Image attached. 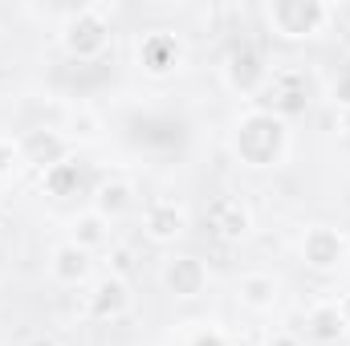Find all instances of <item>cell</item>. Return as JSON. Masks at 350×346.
I'll use <instances>...</instances> for the list:
<instances>
[{
    "label": "cell",
    "mask_w": 350,
    "mask_h": 346,
    "mask_svg": "<svg viewBox=\"0 0 350 346\" xmlns=\"http://www.w3.org/2000/svg\"><path fill=\"white\" fill-rule=\"evenodd\" d=\"M289 147V131H285V118L269 114V110H245L237 122H232V151L245 168H273L281 163Z\"/></svg>",
    "instance_id": "obj_1"
},
{
    "label": "cell",
    "mask_w": 350,
    "mask_h": 346,
    "mask_svg": "<svg viewBox=\"0 0 350 346\" xmlns=\"http://www.w3.org/2000/svg\"><path fill=\"white\" fill-rule=\"evenodd\" d=\"M106 4H90V8H78L66 16L62 25V45L70 57L78 62H98L110 45V25H106Z\"/></svg>",
    "instance_id": "obj_2"
},
{
    "label": "cell",
    "mask_w": 350,
    "mask_h": 346,
    "mask_svg": "<svg viewBox=\"0 0 350 346\" xmlns=\"http://www.w3.org/2000/svg\"><path fill=\"white\" fill-rule=\"evenodd\" d=\"M265 16H269V29L277 37L301 41V37H318L334 21V8L322 0H273Z\"/></svg>",
    "instance_id": "obj_3"
},
{
    "label": "cell",
    "mask_w": 350,
    "mask_h": 346,
    "mask_svg": "<svg viewBox=\"0 0 350 346\" xmlns=\"http://www.w3.org/2000/svg\"><path fill=\"white\" fill-rule=\"evenodd\" d=\"M261 110L277 114V118H289V114H301L306 102H310V78L306 70L297 66H281V70H269V82L261 90Z\"/></svg>",
    "instance_id": "obj_4"
},
{
    "label": "cell",
    "mask_w": 350,
    "mask_h": 346,
    "mask_svg": "<svg viewBox=\"0 0 350 346\" xmlns=\"http://www.w3.org/2000/svg\"><path fill=\"white\" fill-rule=\"evenodd\" d=\"M208 228L216 241L237 245L253 232V212L241 196H216V200H208Z\"/></svg>",
    "instance_id": "obj_5"
},
{
    "label": "cell",
    "mask_w": 350,
    "mask_h": 346,
    "mask_svg": "<svg viewBox=\"0 0 350 346\" xmlns=\"http://www.w3.org/2000/svg\"><path fill=\"white\" fill-rule=\"evenodd\" d=\"M183 232H187V208L179 200L159 196L143 208V237L151 245H175Z\"/></svg>",
    "instance_id": "obj_6"
},
{
    "label": "cell",
    "mask_w": 350,
    "mask_h": 346,
    "mask_svg": "<svg viewBox=\"0 0 350 346\" xmlns=\"http://www.w3.org/2000/svg\"><path fill=\"white\" fill-rule=\"evenodd\" d=\"M139 70L143 74H151V78H167L179 70V62H183V41L167 33V29H155V33H147L143 41H139Z\"/></svg>",
    "instance_id": "obj_7"
},
{
    "label": "cell",
    "mask_w": 350,
    "mask_h": 346,
    "mask_svg": "<svg viewBox=\"0 0 350 346\" xmlns=\"http://www.w3.org/2000/svg\"><path fill=\"white\" fill-rule=\"evenodd\" d=\"M224 82L237 94H261L265 82H269V66H265L261 49L257 45H237L224 57Z\"/></svg>",
    "instance_id": "obj_8"
},
{
    "label": "cell",
    "mask_w": 350,
    "mask_h": 346,
    "mask_svg": "<svg viewBox=\"0 0 350 346\" xmlns=\"http://www.w3.org/2000/svg\"><path fill=\"white\" fill-rule=\"evenodd\" d=\"M342 257H347V241H342L338 228H326V224L306 228V237H301V261H306L310 269L330 273V269H338Z\"/></svg>",
    "instance_id": "obj_9"
},
{
    "label": "cell",
    "mask_w": 350,
    "mask_h": 346,
    "mask_svg": "<svg viewBox=\"0 0 350 346\" xmlns=\"http://www.w3.org/2000/svg\"><path fill=\"white\" fill-rule=\"evenodd\" d=\"M163 285L175 297H200L208 289V265L191 253H175L163 261Z\"/></svg>",
    "instance_id": "obj_10"
},
{
    "label": "cell",
    "mask_w": 350,
    "mask_h": 346,
    "mask_svg": "<svg viewBox=\"0 0 350 346\" xmlns=\"http://www.w3.org/2000/svg\"><path fill=\"white\" fill-rule=\"evenodd\" d=\"M86 310L94 322H118L126 310H131V285L122 277H102L94 289L86 293Z\"/></svg>",
    "instance_id": "obj_11"
},
{
    "label": "cell",
    "mask_w": 350,
    "mask_h": 346,
    "mask_svg": "<svg viewBox=\"0 0 350 346\" xmlns=\"http://www.w3.org/2000/svg\"><path fill=\"white\" fill-rule=\"evenodd\" d=\"M16 143H21V159L33 163V168H41V172L70 155V139H66L62 131H49V127H37V131H29V135L16 139Z\"/></svg>",
    "instance_id": "obj_12"
},
{
    "label": "cell",
    "mask_w": 350,
    "mask_h": 346,
    "mask_svg": "<svg viewBox=\"0 0 350 346\" xmlns=\"http://www.w3.org/2000/svg\"><path fill=\"white\" fill-rule=\"evenodd\" d=\"M347 330L350 326L342 318V310H338V302H322V306H314L306 314V343L314 346H334Z\"/></svg>",
    "instance_id": "obj_13"
},
{
    "label": "cell",
    "mask_w": 350,
    "mask_h": 346,
    "mask_svg": "<svg viewBox=\"0 0 350 346\" xmlns=\"http://www.w3.org/2000/svg\"><path fill=\"white\" fill-rule=\"evenodd\" d=\"M135 208V183L122 179V175H110L94 187V212L106 216V220H118L122 212Z\"/></svg>",
    "instance_id": "obj_14"
},
{
    "label": "cell",
    "mask_w": 350,
    "mask_h": 346,
    "mask_svg": "<svg viewBox=\"0 0 350 346\" xmlns=\"http://www.w3.org/2000/svg\"><path fill=\"white\" fill-rule=\"evenodd\" d=\"M49 277L57 281V285H82L90 277V253L86 249H78V245H57L53 253H49Z\"/></svg>",
    "instance_id": "obj_15"
},
{
    "label": "cell",
    "mask_w": 350,
    "mask_h": 346,
    "mask_svg": "<svg viewBox=\"0 0 350 346\" xmlns=\"http://www.w3.org/2000/svg\"><path fill=\"white\" fill-rule=\"evenodd\" d=\"M237 297H241L245 310H253V314H269V310L277 306V297H281V285H277L273 273H245L241 285H237Z\"/></svg>",
    "instance_id": "obj_16"
},
{
    "label": "cell",
    "mask_w": 350,
    "mask_h": 346,
    "mask_svg": "<svg viewBox=\"0 0 350 346\" xmlns=\"http://www.w3.org/2000/svg\"><path fill=\"white\" fill-rule=\"evenodd\" d=\"M70 245H78V249H106L110 245V220L106 216H98L94 208L90 212H78L74 220H70Z\"/></svg>",
    "instance_id": "obj_17"
},
{
    "label": "cell",
    "mask_w": 350,
    "mask_h": 346,
    "mask_svg": "<svg viewBox=\"0 0 350 346\" xmlns=\"http://www.w3.org/2000/svg\"><path fill=\"white\" fill-rule=\"evenodd\" d=\"M78 183H82V168H78V159H74V155H66V159H57L53 168H45V172H41V187H45L53 200L74 196V191H78Z\"/></svg>",
    "instance_id": "obj_18"
},
{
    "label": "cell",
    "mask_w": 350,
    "mask_h": 346,
    "mask_svg": "<svg viewBox=\"0 0 350 346\" xmlns=\"http://www.w3.org/2000/svg\"><path fill=\"white\" fill-rule=\"evenodd\" d=\"M106 269H110V277H131L135 273V249L131 245H106Z\"/></svg>",
    "instance_id": "obj_19"
},
{
    "label": "cell",
    "mask_w": 350,
    "mask_h": 346,
    "mask_svg": "<svg viewBox=\"0 0 350 346\" xmlns=\"http://www.w3.org/2000/svg\"><path fill=\"white\" fill-rule=\"evenodd\" d=\"M98 131H102V122H98V114H94V110L78 106V110L70 114V135H74V139H94Z\"/></svg>",
    "instance_id": "obj_20"
},
{
    "label": "cell",
    "mask_w": 350,
    "mask_h": 346,
    "mask_svg": "<svg viewBox=\"0 0 350 346\" xmlns=\"http://www.w3.org/2000/svg\"><path fill=\"white\" fill-rule=\"evenodd\" d=\"M25 159H21V143H12V139H0V175L12 172V168H21Z\"/></svg>",
    "instance_id": "obj_21"
},
{
    "label": "cell",
    "mask_w": 350,
    "mask_h": 346,
    "mask_svg": "<svg viewBox=\"0 0 350 346\" xmlns=\"http://www.w3.org/2000/svg\"><path fill=\"white\" fill-rule=\"evenodd\" d=\"M265 346H306V338H297V334H289V330H277V334H269Z\"/></svg>",
    "instance_id": "obj_22"
},
{
    "label": "cell",
    "mask_w": 350,
    "mask_h": 346,
    "mask_svg": "<svg viewBox=\"0 0 350 346\" xmlns=\"http://www.w3.org/2000/svg\"><path fill=\"white\" fill-rule=\"evenodd\" d=\"M21 346H62V338H57V334H45V330H37V334H29Z\"/></svg>",
    "instance_id": "obj_23"
},
{
    "label": "cell",
    "mask_w": 350,
    "mask_h": 346,
    "mask_svg": "<svg viewBox=\"0 0 350 346\" xmlns=\"http://www.w3.org/2000/svg\"><path fill=\"white\" fill-rule=\"evenodd\" d=\"M338 127H342V135L350 139V102L342 106V110H338Z\"/></svg>",
    "instance_id": "obj_24"
},
{
    "label": "cell",
    "mask_w": 350,
    "mask_h": 346,
    "mask_svg": "<svg viewBox=\"0 0 350 346\" xmlns=\"http://www.w3.org/2000/svg\"><path fill=\"white\" fill-rule=\"evenodd\" d=\"M338 310H342V318H347V326H350V293H342V297H338Z\"/></svg>",
    "instance_id": "obj_25"
}]
</instances>
